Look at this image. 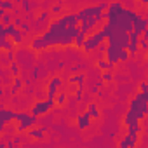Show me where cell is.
Returning a JSON list of instances; mask_svg holds the SVG:
<instances>
[{"label":"cell","mask_w":148,"mask_h":148,"mask_svg":"<svg viewBox=\"0 0 148 148\" xmlns=\"http://www.w3.org/2000/svg\"><path fill=\"white\" fill-rule=\"evenodd\" d=\"M105 42H106V37H105V33H103L101 30H98V32H94L92 35H89V37L86 38L84 51H86V52L98 51V49H99V45H101V44H105Z\"/></svg>","instance_id":"obj_5"},{"label":"cell","mask_w":148,"mask_h":148,"mask_svg":"<svg viewBox=\"0 0 148 148\" xmlns=\"http://www.w3.org/2000/svg\"><path fill=\"white\" fill-rule=\"evenodd\" d=\"M139 122H141V120H138L132 113L125 112V117H124V124H125V129H127L125 134L139 136V132H141V125H139Z\"/></svg>","instance_id":"obj_7"},{"label":"cell","mask_w":148,"mask_h":148,"mask_svg":"<svg viewBox=\"0 0 148 148\" xmlns=\"http://www.w3.org/2000/svg\"><path fill=\"white\" fill-rule=\"evenodd\" d=\"M14 47H16V44H14V42H11L9 38H7V40H4V42H0V49L5 51V52H14Z\"/></svg>","instance_id":"obj_22"},{"label":"cell","mask_w":148,"mask_h":148,"mask_svg":"<svg viewBox=\"0 0 148 148\" xmlns=\"http://www.w3.org/2000/svg\"><path fill=\"white\" fill-rule=\"evenodd\" d=\"M16 120L19 122L16 127L18 132H25V131L28 132L30 129H33L32 125L37 124V117H33L30 112H16Z\"/></svg>","instance_id":"obj_3"},{"label":"cell","mask_w":148,"mask_h":148,"mask_svg":"<svg viewBox=\"0 0 148 148\" xmlns=\"http://www.w3.org/2000/svg\"><path fill=\"white\" fill-rule=\"evenodd\" d=\"M82 96H84V87H79L77 92H75V99L77 101H82Z\"/></svg>","instance_id":"obj_33"},{"label":"cell","mask_w":148,"mask_h":148,"mask_svg":"<svg viewBox=\"0 0 148 148\" xmlns=\"http://www.w3.org/2000/svg\"><path fill=\"white\" fill-rule=\"evenodd\" d=\"M49 16H51V11H44V12H40V14H38V18H37V25H40V23L47 21V19H49Z\"/></svg>","instance_id":"obj_28"},{"label":"cell","mask_w":148,"mask_h":148,"mask_svg":"<svg viewBox=\"0 0 148 148\" xmlns=\"http://www.w3.org/2000/svg\"><path fill=\"white\" fill-rule=\"evenodd\" d=\"M47 129H49L47 125H44V127H33V129L28 131V136H30L32 139H45Z\"/></svg>","instance_id":"obj_17"},{"label":"cell","mask_w":148,"mask_h":148,"mask_svg":"<svg viewBox=\"0 0 148 148\" xmlns=\"http://www.w3.org/2000/svg\"><path fill=\"white\" fill-rule=\"evenodd\" d=\"M129 113H132L138 120H143L148 115V92H136L129 101Z\"/></svg>","instance_id":"obj_2"},{"label":"cell","mask_w":148,"mask_h":148,"mask_svg":"<svg viewBox=\"0 0 148 148\" xmlns=\"http://www.w3.org/2000/svg\"><path fill=\"white\" fill-rule=\"evenodd\" d=\"M87 112H89V115H91L92 119H99V110H98V105H96V103H89Z\"/></svg>","instance_id":"obj_25"},{"label":"cell","mask_w":148,"mask_h":148,"mask_svg":"<svg viewBox=\"0 0 148 148\" xmlns=\"http://www.w3.org/2000/svg\"><path fill=\"white\" fill-rule=\"evenodd\" d=\"M7 35H9V38H12V42H14L16 45H21V44H23L25 32H23L21 28H16L14 25H9V26H7Z\"/></svg>","instance_id":"obj_13"},{"label":"cell","mask_w":148,"mask_h":148,"mask_svg":"<svg viewBox=\"0 0 148 148\" xmlns=\"http://www.w3.org/2000/svg\"><path fill=\"white\" fill-rule=\"evenodd\" d=\"M14 52H5V61H9V63H14L16 59H14Z\"/></svg>","instance_id":"obj_38"},{"label":"cell","mask_w":148,"mask_h":148,"mask_svg":"<svg viewBox=\"0 0 148 148\" xmlns=\"http://www.w3.org/2000/svg\"><path fill=\"white\" fill-rule=\"evenodd\" d=\"M98 68H99V70H105V71H110V70L113 68V64L108 63L105 58H99V59H98Z\"/></svg>","instance_id":"obj_24"},{"label":"cell","mask_w":148,"mask_h":148,"mask_svg":"<svg viewBox=\"0 0 148 148\" xmlns=\"http://www.w3.org/2000/svg\"><path fill=\"white\" fill-rule=\"evenodd\" d=\"M23 23H25V19H21V18H14V21H12V25H14L16 28H21Z\"/></svg>","instance_id":"obj_35"},{"label":"cell","mask_w":148,"mask_h":148,"mask_svg":"<svg viewBox=\"0 0 148 148\" xmlns=\"http://www.w3.org/2000/svg\"><path fill=\"white\" fill-rule=\"evenodd\" d=\"M80 33V28H70V26H64L58 18L54 21L49 23V28L44 35V38L47 40L49 47H66V45H71L75 44V38L77 35Z\"/></svg>","instance_id":"obj_1"},{"label":"cell","mask_w":148,"mask_h":148,"mask_svg":"<svg viewBox=\"0 0 148 148\" xmlns=\"http://www.w3.org/2000/svg\"><path fill=\"white\" fill-rule=\"evenodd\" d=\"M91 115H89V112H82V113H79L77 115V127L79 129H87L89 125H91Z\"/></svg>","instance_id":"obj_16"},{"label":"cell","mask_w":148,"mask_h":148,"mask_svg":"<svg viewBox=\"0 0 148 148\" xmlns=\"http://www.w3.org/2000/svg\"><path fill=\"white\" fill-rule=\"evenodd\" d=\"M21 30H23V32H25V35H26V33H28V32L32 30V26H30V23H26V21H25V23H23V26H21Z\"/></svg>","instance_id":"obj_39"},{"label":"cell","mask_w":148,"mask_h":148,"mask_svg":"<svg viewBox=\"0 0 148 148\" xmlns=\"http://www.w3.org/2000/svg\"><path fill=\"white\" fill-rule=\"evenodd\" d=\"M138 139H139V136L125 134V136L119 141V148H134V146L138 145Z\"/></svg>","instance_id":"obj_15"},{"label":"cell","mask_w":148,"mask_h":148,"mask_svg":"<svg viewBox=\"0 0 148 148\" xmlns=\"http://www.w3.org/2000/svg\"><path fill=\"white\" fill-rule=\"evenodd\" d=\"M61 7H63V4H61V2L54 4V5L51 7V14H61Z\"/></svg>","instance_id":"obj_32"},{"label":"cell","mask_w":148,"mask_h":148,"mask_svg":"<svg viewBox=\"0 0 148 148\" xmlns=\"http://www.w3.org/2000/svg\"><path fill=\"white\" fill-rule=\"evenodd\" d=\"M122 51L120 47H115V45H108L106 47V52H105V59L112 64H117L120 61V56H122Z\"/></svg>","instance_id":"obj_12"},{"label":"cell","mask_w":148,"mask_h":148,"mask_svg":"<svg viewBox=\"0 0 148 148\" xmlns=\"http://www.w3.org/2000/svg\"><path fill=\"white\" fill-rule=\"evenodd\" d=\"M145 30H148V18H145L141 12H136V14H134V26H132V32L141 37Z\"/></svg>","instance_id":"obj_9"},{"label":"cell","mask_w":148,"mask_h":148,"mask_svg":"<svg viewBox=\"0 0 148 148\" xmlns=\"http://www.w3.org/2000/svg\"><path fill=\"white\" fill-rule=\"evenodd\" d=\"M23 86H25V80L21 79V77H18V79H12V86H11V94L14 96V94H18L21 89H23Z\"/></svg>","instance_id":"obj_19"},{"label":"cell","mask_w":148,"mask_h":148,"mask_svg":"<svg viewBox=\"0 0 148 148\" xmlns=\"http://www.w3.org/2000/svg\"><path fill=\"white\" fill-rule=\"evenodd\" d=\"M21 7H23V11H26L28 14H30V11L35 7V4H32V2H28V0H21Z\"/></svg>","instance_id":"obj_29"},{"label":"cell","mask_w":148,"mask_h":148,"mask_svg":"<svg viewBox=\"0 0 148 148\" xmlns=\"http://www.w3.org/2000/svg\"><path fill=\"white\" fill-rule=\"evenodd\" d=\"M124 9H125V7H124L122 2H110V7H108L106 12H105V19H106V21H113Z\"/></svg>","instance_id":"obj_11"},{"label":"cell","mask_w":148,"mask_h":148,"mask_svg":"<svg viewBox=\"0 0 148 148\" xmlns=\"http://www.w3.org/2000/svg\"><path fill=\"white\" fill-rule=\"evenodd\" d=\"M146 77H148V71H146Z\"/></svg>","instance_id":"obj_44"},{"label":"cell","mask_w":148,"mask_h":148,"mask_svg":"<svg viewBox=\"0 0 148 148\" xmlns=\"http://www.w3.org/2000/svg\"><path fill=\"white\" fill-rule=\"evenodd\" d=\"M11 120H16V112L14 110H11V108H2L0 110V132L5 131V125Z\"/></svg>","instance_id":"obj_10"},{"label":"cell","mask_w":148,"mask_h":148,"mask_svg":"<svg viewBox=\"0 0 148 148\" xmlns=\"http://www.w3.org/2000/svg\"><path fill=\"white\" fill-rule=\"evenodd\" d=\"M66 92H59L58 96H56V106H63L64 103H66Z\"/></svg>","instance_id":"obj_27"},{"label":"cell","mask_w":148,"mask_h":148,"mask_svg":"<svg viewBox=\"0 0 148 148\" xmlns=\"http://www.w3.org/2000/svg\"><path fill=\"white\" fill-rule=\"evenodd\" d=\"M14 12H7V11H2L0 9V25H4V26H9V25H12V21H14V16H12Z\"/></svg>","instance_id":"obj_18"},{"label":"cell","mask_w":148,"mask_h":148,"mask_svg":"<svg viewBox=\"0 0 148 148\" xmlns=\"http://www.w3.org/2000/svg\"><path fill=\"white\" fill-rule=\"evenodd\" d=\"M138 51H139V44H129V47H127V52H129L131 56H134Z\"/></svg>","instance_id":"obj_31"},{"label":"cell","mask_w":148,"mask_h":148,"mask_svg":"<svg viewBox=\"0 0 148 148\" xmlns=\"http://www.w3.org/2000/svg\"><path fill=\"white\" fill-rule=\"evenodd\" d=\"M9 71H11L12 79H18V77H19V73H21V66H19V63H18V61L11 63V66H9Z\"/></svg>","instance_id":"obj_21"},{"label":"cell","mask_w":148,"mask_h":148,"mask_svg":"<svg viewBox=\"0 0 148 148\" xmlns=\"http://www.w3.org/2000/svg\"><path fill=\"white\" fill-rule=\"evenodd\" d=\"M0 9L2 11H7V12H14V9H16V5H14V2H9V0H0Z\"/></svg>","instance_id":"obj_23"},{"label":"cell","mask_w":148,"mask_h":148,"mask_svg":"<svg viewBox=\"0 0 148 148\" xmlns=\"http://www.w3.org/2000/svg\"><path fill=\"white\" fill-rule=\"evenodd\" d=\"M146 59H148V52H146Z\"/></svg>","instance_id":"obj_43"},{"label":"cell","mask_w":148,"mask_h":148,"mask_svg":"<svg viewBox=\"0 0 148 148\" xmlns=\"http://www.w3.org/2000/svg\"><path fill=\"white\" fill-rule=\"evenodd\" d=\"M143 4H145V5H148V0H145V2H143Z\"/></svg>","instance_id":"obj_42"},{"label":"cell","mask_w":148,"mask_h":148,"mask_svg":"<svg viewBox=\"0 0 148 148\" xmlns=\"http://www.w3.org/2000/svg\"><path fill=\"white\" fill-rule=\"evenodd\" d=\"M68 82H70V84H77L79 87H84L86 75H84V73H77V75H71V77L68 79Z\"/></svg>","instance_id":"obj_20"},{"label":"cell","mask_w":148,"mask_h":148,"mask_svg":"<svg viewBox=\"0 0 148 148\" xmlns=\"http://www.w3.org/2000/svg\"><path fill=\"white\" fill-rule=\"evenodd\" d=\"M139 49L146 54L148 52V42H145V40H139Z\"/></svg>","instance_id":"obj_37"},{"label":"cell","mask_w":148,"mask_h":148,"mask_svg":"<svg viewBox=\"0 0 148 148\" xmlns=\"http://www.w3.org/2000/svg\"><path fill=\"white\" fill-rule=\"evenodd\" d=\"M86 35L80 32L79 35H77V38H75V44H73V45H75V47H79V49H84V44H86Z\"/></svg>","instance_id":"obj_26"},{"label":"cell","mask_w":148,"mask_h":148,"mask_svg":"<svg viewBox=\"0 0 148 148\" xmlns=\"http://www.w3.org/2000/svg\"><path fill=\"white\" fill-rule=\"evenodd\" d=\"M61 86H63L61 77H52L47 84V99H56V96L59 94L58 91L61 89Z\"/></svg>","instance_id":"obj_8"},{"label":"cell","mask_w":148,"mask_h":148,"mask_svg":"<svg viewBox=\"0 0 148 148\" xmlns=\"http://www.w3.org/2000/svg\"><path fill=\"white\" fill-rule=\"evenodd\" d=\"M139 40H141V37L138 33H134V32L129 33V44H139Z\"/></svg>","instance_id":"obj_30"},{"label":"cell","mask_w":148,"mask_h":148,"mask_svg":"<svg viewBox=\"0 0 148 148\" xmlns=\"http://www.w3.org/2000/svg\"><path fill=\"white\" fill-rule=\"evenodd\" d=\"M138 91H139V92H148V80H146V82H141Z\"/></svg>","instance_id":"obj_36"},{"label":"cell","mask_w":148,"mask_h":148,"mask_svg":"<svg viewBox=\"0 0 148 148\" xmlns=\"http://www.w3.org/2000/svg\"><path fill=\"white\" fill-rule=\"evenodd\" d=\"M70 71L73 73V75H77V73L80 71V64H75V66H71V68H70Z\"/></svg>","instance_id":"obj_40"},{"label":"cell","mask_w":148,"mask_h":148,"mask_svg":"<svg viewBox=\"0 0 148 148\" xmlns=\"http://www.w3.org/2000/svg\"><path fill=\"white\" fill-rule=\"evenodd\" d=\"M30 49L35 51V52H42V51L49 49V44H47V40L44 38V35H37V37L32 38V42H30Z\"/></svg>","instance_id":"obj_14"},{"label":"cell","mask_w":148,"mask_h":148,"mask_svg":"<svg viewBox=\"0 0 148 148\" xmlns=\"http://www.w3.org/2000/svg\"><path fill=\"white\" fill-rule=\"evenodd\" d=\"M103 80H105V82H112V80H113L112 71H105V73H103Z\"/></svg>","instance_id":"obj_34"},{"label":"cell","mask_w":148,"mask_h":148,"mask_svg":"<svg viewBox=\"0 0 148 148\" xmlns=\"http://www.w3.org/2000/svg\"><path fill=\"white\" fill-rule=\"evenodd\" d=\"M141 40L148 42V30H145V32H143V35H141Z\"/></svg>","instance_id":"obj_41"},{"label":"cell","mask_w":148,"mask_h":148,"mask_svg":"<svg viewBox=\"0 0 148 148\" xmlns=\"http://www.w3.org/2000/svg\"><path fill=\"white\" fill-rule=\"evenodd\" d=\"M106 44L120 47V49H127L129 47V33H125V32H113L106 38Z\"/></svg>","instance_id":"obj_6"},{"label":"cell","mask_w":148,"mask_h":148,"mask_svg":"<svg viewBox=\"0 0 148 148\" xmlns=\"http://www.w3.org/2000/svg\"><path fill=\"white\" fill-rule=\"evenodd\" d=\"M56 106V99H38V101H35L33 103V106L30 108V113L33 115V117H42V115H45L47 112H51L52 108Z\"/></svg>","instance_id":"obj_4"}]
</instances>
